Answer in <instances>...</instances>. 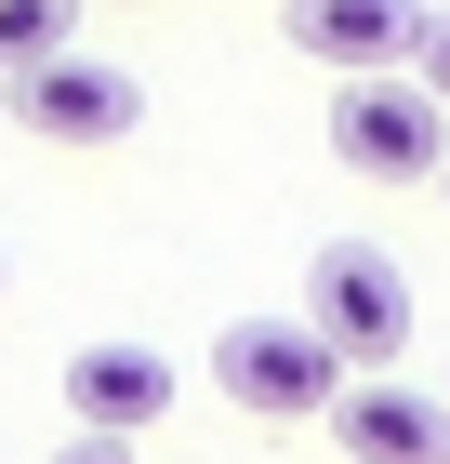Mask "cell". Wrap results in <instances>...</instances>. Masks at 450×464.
<instances>
[{
  "instance_id": "5",
  "label": "cell",
  "mask_w": 450,
  "mask_h": 464,
  "mask_svg": "<svg viewBox=\"0 0 450 464\" xmlns=\"http://www.w3.org/2000/svg\"><path fill=\"white\" fill-rule=\"evenodd\" d=\"M331 451L345 464H450V398H424L411 372H358L331 398Z\"/></svg>"
},
{
  "instance_id": "9",
  "label": "cell",
  "mask_w": 450,
  "mask_h": 464,
  "mask_svg": "<svg viewBox=\"0 0 450 464\" xmlns=\"http://www.w3.org/2000/svg\"><path fill=\"white\" fill-rule=\"evenodd\" d=\"M411 80L437 93V120H450V14H424V40H411Z\"/></svg>"
},
{
  "instance_id": "12",
  "label": "cell",
  "mask_w": 450,
  "mask_h": 464,
  "mask_svg": "<svg viewBox=\"0 0 450 464\" xmlns=\"http://www.w3.org/2000/svg\"><path fill=\"white\" fill-rule=\"evenodd\" d=\"M437 199H450V160H437Z\"/></svg>"
},
{
  "instance_id": "7",
  "label": "cell",
  "mask_w": 450,
  "mask_h": 464,
  "mask_svg": "<svg viewBox=\"0 0 450 464\" xmlns=\"http://www.w3.org/2000/svg\"><path fill=\"white\" fill-rule=\"evenodd\" d=\"M278 14H292V53H318L331 80H384V67L424 40L411 0H278Z\"/></svg>"
},
{
  "instance_id": "10",
  "label": "cell",
  "mask_w": 450,
  "mask_h": 464,
  "mask_svg": "<svg viewBox=\"0 0 450 464\" xmlns=\"http://www.w3.org/2000/svg\"><path fill=\"white\" fill-rule=\"evenodd\" d=\"M53 464H133V451H120V438H67Z\"/></svg>"
},
{
  "instance_id": "11",
  "label": "cell",
  "mask_w": 450,
  "mask_h": 464,
  "mask_svg": "<svg viewBox=\"0 0 450 464\" xmlns=\"http://www.w3.org/2000/svg\"><path fill=\"white\" fill-rule=\"evenodd\" d=\"M106 14H146V0H106Z\"/></svg>"
},
{
  "instance_id": "4",
  "label": "cell",
  "mask_w": 450,
  "mask_h": 464,
  "mask_svg": "<svg viewBox=\"0 0 450 464\" xmlns=\"http://www.w3.org/2000/svg\"><path fill=\"white\" fill-rule=\"evenodd\" d=\"M14 120H27L40 146H80V160H106V146L146 120V80L120 67V53H53V67L14 80Z\"/></svg>"
},
{
  "instance_id": "8",
  "label": "cell",
  "mask_w": 450,
  "mask_h": 464,
  "mask_svg": "<svg viewBox=\"0 0 450 464\" xmlns=\"http://www.w3.org/2000/svg\"><path fill=\"white\" fill-rule=\"evenodd\" d=\"M80 14L93 0H0V80L53 67V53H80Z\"/></svg>"
},
{
  "instance_id": "14",
  "label": "cell",
  "mask_w": 450,
  "mask_h": 464,
  "mask_svg": "<svg viewBox=\"0 0 450 464\" xmlns=\"http://www.w3.org/2000/svg\"><path fill=\"white\" fill-rule=\"evenodd\" d=\"M437 398H450V385H437Z\"/></svg>"
},
{
  "instance_id": "2",
  "label": "cell",
  "mask_w": 450,
  "mask_h": 464,
  "mask_svg": "<svg viewBox=\"0 0 450 464\" xmlns=\"http://www.w3.org/2000/svg\"><path fill=\"white\" fill-rule=\"evenodd\" d=\"M305 332L345 358V372H397V358H411V279H397L371 239H331L305 266Z\"/></svg>"
},
{
  "instance_id": "13",
  "label": "cell",
  "mask_w": 450,
  "mask_h": 464,
  "mask_svg": "<svg viewBox=\"0 0 450 464\" xmlns=\"http://www.w3.org/2000/svg\"><path fill=\"white\" fill-rule=\"evenodd\" d=\"M0 279H14V266H0Z\"/></svg>"
},
{
  "instance_id": "3",
  "label": "cell",
  "mask_w": 450,
  "mask_h": 464,
  "mask_svg": "<svg viewBox=\"0 0 450 464\" xmlns=\"http://www.w3.org/2000/svg\"><path fill=\"white\" fill-rule=\"evenodd\" d=\"M331 160L371 173V186H424V173L450 160V120H437V93H424L411 67L345 80V93H331Z\"/></svg>"
},
{
  "instance_id": "6",
  "label": "cell",
  "mask_w": 450,
  "mask_h": 464,
  "mask_svg": "<svg viewBox=\"0 0 450 464\" xmlns=\"http://www.w3.org/2000/svg\"><path fill=\"white\" fill-rule=\"evenodd\" d=\"M67 411H80V438H120V451H133V438L173 411V358L159 345H80L67 358Z\"/></svg>"
},
{
  "instance_id": "1",
  "label": "cell",
  "mask_w": 450,
  "mask_h": 464,
  "mask_svg": "<svg viewBox=\"0 0 450 464\" xmlns=\"http://www.w3.org/2000/svg\"><path fill=\"white\" fill-rule=\"evenodd\" d=\"M345 385H358V372L305 332V305H292V319H225V332H212V398L252 411V425H331Z\"/></svg>"
}]
</instances>
